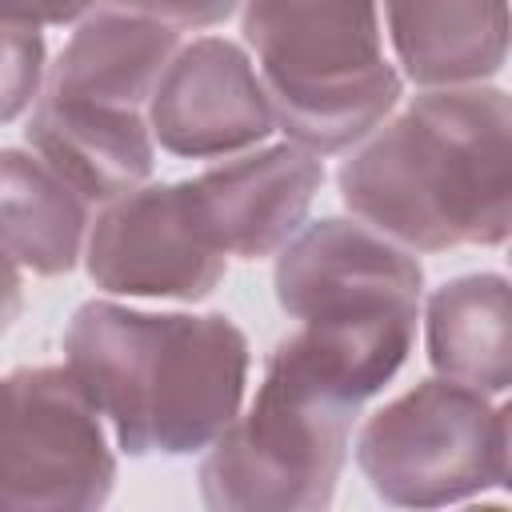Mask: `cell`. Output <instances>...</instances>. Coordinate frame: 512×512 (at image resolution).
<instances>
[{"instance_id":"cell-2","label":"cell","mask_w":512,"mask_h":512,"mask_svg":"<svg viewBox=\"0 0 512 512\" xmlns=\"http://www.w3.org/2000/svg\"><path fill=\"white\" fill-rule=\"evenodd\" d=\"M64 364L128 456L204 452L240 412L252 348L224 312H144L84 300Z\"/></svg>"},{"instance_id":"cell-14","label":"cell","mask_w":512,"mask_h":512,"mask_svg":"<svg viewBox=\"0 0 512 512\" xmlns=\"http://www.w3.org/2000/svg\"><path fill=\"white\" fill-rule=\"evenodd\" d=\"M424 344L436 376L504 396L512 384V304L504 272H468L424 300Z\"/></svg>"},{"instance_id":"cell-18","label":"cell","mask_w":512,"mask_h":512,"mask_svg":"<svg viewBox=\"0 0 512 512\" xmlns=\"http://www.w3.org/2000/svg\"><path fill=\"white\" fill-rule=\"evenodd\" d=\"M96 0H0V24L24 28H60L88 16Z\"/></svg>"},{"instance_id":"cell-16","label":"cell","mask_w":512,"mask_h":512,"mask_svg":"<svg viewBox=\"0 0 512 512\" xmlns=\"http://www.w3.org/2000/svg\"><path fill=\"white\" fill-rule=\"evenodd\" d=\"M48 76V44L40 28L0 24V124L20 120Z\"/></svg>"},{"instance_id":"cell-5","label":"cell","mask_w":512,"mask_h":512,"mask_svg":"<svg viewBox=\"0 0 512 512\" xmlns=\"http://www.w3.org/2000/svg\"><path fill=\"white\" fill-rule=\"evenodd\" d=\"M360 400L292 336L276 340L244 412L204 448L200 500L216 512L328 508L348 460Z\"/></svg>"},{"instance_id":"cell-1","label":"cell","mask_w":512,"mask_h":512,"mask_svg":"<svg viewBox=\"0 0 512 512\" xmlns=\"http://www.w3.org/2000/svg\"><path fill=\"white\" fill-rule=\"evenodd\" d=\"M508 136L504 88H424L352 144L340 200L408 252L500 248L512 232Z\"/></svg>"},{"instance_id":"cell-15","label":"cell","mask_w":512,"mask_h":512,"mask_svg":"<svg viewBox=\"0 0 512 512\" xmlns=\"http://www.w3.org/2000/svg\"><path fill=\"white\" fill-rule=\"evenodd\" d=\"M92 204L32 148H0V256L32 276H68L84 256Z\"/></svg>"},{"instance_id":"cell-4","label":"cell","mask_w":512,"mask_h":512,"mask_svg":"<svg viewBox=\"0 0 512 512\" xmlns=\"http://www.w3.org/2000/svg\"><path fill=\"white\" fill-rule=\"evenodd\" d=\"M240 32L276 128L316 156L360 144L404 96L376 0H240Z\"/></svg>"},{"instance_id":"cell-10","label":"cell","mask_w":512,"mask_h":512,"mask_svg":"<svg viewBox=\"0 0 512 512\" xmlns=\"http://www.w3.org/2000/svg\"><path fill=\"white\" fill-rule=\"evenodd\" d=\"M324 160L292 140L216 160L188 180L208 240L232 260L276 256L308 220Z\"/></svg>"},{"instance_id":"cell-8","label":"cell","mask_w":512,"mask_h":512,"mask_svg":"<svg viewBox=\"0 0 512 512\" xmlns=\"http://www.w3.org/2000/svg\"><path fill=\"white\" fill-rule=\"evenodd\" d=\"M80 260L104 296L128 300L196 304L208 300L228 272V256L200 224L188 180H144L100 204Z\"/></svg>"},{"instance_id":"cell-19","label":"cell","mask_w":512,"mask_h":512,"mask_svg":"<svg viewBox=\"0 0 512 512\" xmlns=\"http://www.w3.org/2000/svg\"><path fill=\"white\" fill-rule=\"evenodd\" d=\"M20 308H24V276L8 256H0V336L16 324Z\"/></svg>"},{"instance_id":"cell-12","label":"cell","mask_w":512,"mask_h":512,"mask_svg":"<svg viewBox=\"0 0 512 512\" xmlns=\"http://www.w3.org/2000/svg\"><path fill=\"white\" fill-rule=\"evenodd\" d=\"M392 64L416 88L488 84L508 64V0H376Z\"/></svg>"},{"instance_id":"cell-13","label":"cell","mask_w":512,"mask_h":512,"mask_svg":"<svg viewBox=\"0 0 512 512\" xmlns=\"http://www.w3.org/2000/svg\"><path fill=\"white\" fill-rule=\"evenodd\" d=\"M176 48L180 28L152 16L100 8L76 20V32L48 64L44 92L144 112Z\"/></svg>"},{"instance_id":"cell-6","label":"cell","mask_w":512,"mask_h":512,"mask_svg":"<svg viewBox=\"0 0 512 512\" xmlns=\"http://www.w3.org/2000/svg\"><path fill=\"white\" fill-rule=\"evenodd\" d=\"M508 416L500 396L428 376L360 424L356 468L384 504H464L508 484Z\"/></svg>"},{"instance_id":"cell-3","label":"cell","mask_w":512,"mask_h":512,"mask_svg":"<svg viewBox=\"0 0 512 512\" xmlns=\"http://www.w3.org/2000/svg\"><path fill=\"white\" fill-rule=\"evenodd\" d=\"M276 304L300 328L288 332L360 404L404 368L424 300L416 252L356 216H320L280 252Z\"/></svg>"},{"instance_id":"cell-7","label":"cell","mask_w":512,"mask_h":512,"mask_svg":"<svg viewBox=\"0 0 512 512\" xmlns=\"http://www.w3.org/2000/svg\"><path fill=\"white\" fill-rule=\"evenodd\" d=\"M116 484L104 416L68 364L0 376V508L76 512L100 508Z\"/></svg>"},{"instance_id":"cell-17","label":"cell","mask_w":512,"mask_h":512,"mask_svg":"<svg viewBox=\"0 0 512 512\" xmlns=\"http://www.w3.org/2000/svg\"><path fill=\"white\" fill-rule=\"evenodd\" d=\"M100 4L136 12V16H152L180 32L184 28H216L240 8V0H100Z\"/></svg>"},{"instance_id":"cell-11","label":"cell","mask_w":512,"mask_h":512,"mask_svg":"<svg viewBox=\"0 0 512 512\" xmlns=\"http://www.w3.org/2000/svg\"><path fill=\"white\" fill-rule=\"evenodd\" d=\"M24 140L92 208L132 192L156 168V140L148 116L132 108L40 92L28 108Z\"/></svg>"},{"instance_id":"cell-9","label":"cell","mask_w":512,"mask_h":512,"mask_svg":"<svg viewBox=\"0 0 512 512\" xmlns=\"http://www.w3.org/2000/svg\"><path fill=\"white\" fill-rule=\"evenodd\" d=\"M152 140L180 160H224L264 144L276 116L244 44L200 36L180 44L148 96Z\"/></svg>"}]
</instances>
